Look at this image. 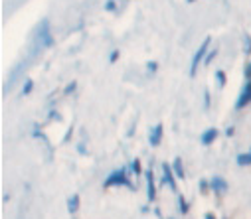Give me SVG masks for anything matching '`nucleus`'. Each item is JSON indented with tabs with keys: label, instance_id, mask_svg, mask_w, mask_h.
Here are the masks:
<instances>
[{
	"label": "nucleus",
	"instance_id": "25",
	"mask_svg": "<svg viewBox=\"0 0 251 219\" xmlns=\"http://www.w3.org/2000/svg\"><path fill=\"white\" fill-rule=\"evenodd\" d=\"M243 73H245V79H251V61L245 65V71Z\"/></svg>",
	"mask_w": 251,
	"mask_h": 219
},
{
	"label": "nucleus",
	"instance_id": "5",
	"mask_svg": "<svg viewBox=\"0 0 251 219\" xmlns=\"http://www.w3.org/2000/svg\"><path fill=\"white\" fill-rule=\"evenodd\" d=\"M162 184L168 188V190H172V192H178V186H176V174H174V170H172V164H162Z\"/></svg>",
	"mask_w": 251,
	"mask_h": 219
},
{
	"label": "nucleus",
	"instance_id": "10",
	"mask_svg": "<svg viewBox=\"0 0 251 219\" xmlns=\"http://www.w3.org/2000/svg\"><path fill=\"white\" fill-rule=\"evenodd\" d=\"M79 207H81V199H79V195H77V194H72V195L68 197V211H70V213H77Z\"/></svg>",
	"mask_w": 251,
	"mask_h": 219
},
{
	"label": "nucleus",
	"instance_id": "18",
	"mask_svg": "<svg viewBox=\"0 0 251 219\" xmlns=\"http://www.w3.org/2000/svg\"><path fill=\"white\" fill-rule=\"evenodd\" d=\"M216 55H218V49H216V48H214V49H210V51H208V55H206V59H204V65H210V63L214 61V57H216Z\"/></svg>",
	"mask_w": 251,
	"mask_h": 219
},
{
	"label": "nucleus",
	"instance_id": "20",
	"mask_svg": "<svg viewBox=\"0 0 251 219\" xmlns=\"http://www.w3.org/2000/svg\"><path fill=\"white\" fill-rule=\"evenodd\" d=\"M105 10H107V12H115V10H117V0H107Z\"/></svg>",
	"mask_w": 251,
	"mask_h": 219
},
{
	"label": "nucleus",
	"instance_id": "13",
	"mask_svg": "<svg viewBox=\"0 0 251 219\" xmlns=\"http://www.w3.org/2000/svg\"><path fill=\"white\" fill-rule=\"evenodd\" d=\"M235 162H237V166H251V152L247 150V152H241V154H237Z\"/></svg>",
	"mask_w": 251,
	"mask_h": 219
},
{
	"label": "nucleus",
	"instance_id": "6",
	"mask_svg": "<svg viewBox=\"0 0 251 219\" xmlns=\"http://www.w3.org/2000/svg\"><path fill=\"white\" fill-rule=\"evenodd\" d=\"M210 188H212V192L216 194V195H226L227 194V190H229V186H227V182H226V178L224 176H212L210 178Z\"/></svg>",
	"mask_w": 251,
	"mask_h": 219
},
{
	"label": "nucleus",
	"instance_id": "29",
	"mask_svg": "<svg viewBox=\"0 0 251 219\" xmlns=\"http://www.w3.org/2000/svg\"><path fill=\"white\" fill-rule=\"evenodd\" d=\"M186 2H196V0H186Z\"/></svg>",
	"mask_w": 251,
	"mask_h": 219
},
{
	"label": "nucleus",
	"instance_id": "15",
	"mask_svg": "<svg viewBox=\"0 0 251 219\" xmlns=\"http://www.w3.org/2000/svg\"><path fill=\"white\" fill-rule=\"evenodd\" d=\"M131 172H133L135 176H141V174H143V166H141V160H139V158L131 160Z\"/></svg>",
	"mask_w": 251,
	"mask_h": 219
},
{
	"label": "nucleus",
	"instance_id": "31",
	"mask_svg": "<svg viewBox=\"0 0 251 219\" xmlns=\"http://www.w3.org/2000/svg\"><path fill=\"white\" fill-rule=\"evenodd\" d=\"M170 219H174V217H170Z\"/></svg>",
	"mask_w": 251,
	"mask_h": 219
},
{
	"label": "nucleus",
	"instance_id": "19",
	"mask_svg": "<svg viewBox=\"0 0 251 219\" xmlns=\"http://www.w3.org/2000/svg\"><path fill=\"white\" fill-rule=\"evenodd\" d=\"M200 192L206 195L208 192H212V188H210V182L208 180H200Z\"/></svg>",
	"mask_w": 251,
	"mask_h": 219
},
{
	"label": "nucleus",
	"instance_id": "2",
	"mask_svg": "<svg viewBox=\"0 0 251 219\" xmlns=\"http://www.w3.org/2000/svg\"><path fill=\"white\" fill-rule=\"evenodd\" d=\"M51 44H53V36H51L50 22L42 20L40 26H38V32H36V46L42 49V48H50Z\"/></svg>",
	"mask_w": 251,
	"mask_h": 219
},
{
	"label": "nucleus",
	"instance_id": "24",
	"mask_svg": "<svg viewBox=\"0 0 251 219\" xmlns=\"http://www.w3.org/2000/svg\"><path fill=\"white\" fill-rule=\"evenodd\" d=\"M204 107L210 109V91H208V89L204 91Z\"/></svg>",
	"mask_w": 251,
	"mask_h": 219
},
{
	"label": "nucleus",
	"instance_id": "26",
	"mask_svg": "<svg viewBox=\"0 0 251 219\" xmlns=\"http://www.w3.org/2000/svg\"><path fill=\"white\" fill-rule=\"evenodd\" d=\"M233 132H235L233 126H227V128H226V136H233Z\"/></svg>",
	"mask_w": 251,
	"mask_h": 219
},
{
	"label": "nucleus",
	"instance_id": "8",
	"mask_svg": "<svg viewBox=\"0 0 251 219\" xmlns=\"http://www.w3.org/2000/svg\"><path fill=\"white\" fill-rule=\"evenodd\" d=\"M145 178H147V199L152 203V201L156 199V180H154L152 170H149V172L145 174Z\"/></svg>",
	"mask_w": 251,
	"mask_h": 219
},
{
	"label": "nucleus",
	"instance_id": "14",
	"mask_svg": "<svg viewBox=\"0 0 251 219\" xmlns=\"http://www.w3.org/2000/svg\"><path fill=\"white\" fill-rule=\"evenodd\" d=\"M216 81H218V87H220V89H222V87H226V81H227L226 71H222V69H218V71H216Z\"/></svg>",
	"mask_w": 251,
	"mask_h": 219
},
{
	"label": "nucleus",
	"instance_id": "16",
	"mask_svg": "<svg viewBox=\"0 0 251 219\" xmlns=\"http://www.w3.org/2000/svg\"><path fill=\"white\" fill-rule=\"evenodd\" d=\"M32 89H34V81H32V79H26V81H24V85H22V97L30 95V93H32Z\"/></svg>",
	"mask_w": 251,
	"mask_h": 219
},
{
	"label": "nucleus",
	"instance_id": "11",
	"mask_svg": "<svg viewBox=\"0 0 251 219\" xmlns=\"http://www.w3.org/2000/svg\"><path fill=\"white\" fill-rule=\"evenodd\" d=\"M172 170H174V174H176L178 180H184V178H186V170H184L182 158H174V162H172Z\"/></svg>",
	"mask_w": 251,
	"mask_h": 219
},
{
	"label": "nucleus",
	"instance_id": "28",
	"mask_svg": "<svg viewBox=\"0 0 251 219\" xmlns=\"http://www.w3.org/2000/svg\"><path fill=\"white\" fill-rule=\"evenodd\" d=\"M204 219H218V217H216L214 213H206V215H204Z\"/></svg>",
	"mask_w": 251,
	"mask_h": 219
},
{
	"label": "nucleus",
	"instance_id": "7",
	"mask_svg": "<svg viewBox=\"0 0 251 219\" xmlns=\"http://www.w3.org/2000/svg\"><path fill=\"white\" fill-rule=\"evenodd\" d=\"M162 136H164V126L158 122V124H154V126L149 130V144H151V146H160Z\"/></svg>",
	"mask_w": 251,
	"mask_h": 219
},
{
	"label": "nucleus",
	"instance_id": "1",
	"mask_svg": "<svg viewBox=\"0 0 251 219\" xmlns=\"http://www.w3.org/2000/svg\"><path fill=\"white\" fill-rule=\"evenodd\" d=\"M119 186H127L129 190H135L133 182H131V176H129V170L127 168H119V170H113L105 182H103V188H119Z\"/></svg>",
	"mask_w": 251,
	"mask_h": 219
},
{
	"label": "nucleus",
	"instance_id": "12",
	"mask_svg": "<svg viewBox=\"0 0 251 219\" xmlns=\"http://www.w3.org/2000/svg\"><path fill=\"white\" fill-rule=\"evenodd\" d=\"M176 203H178V213L186 215L188 211H190V203H188V199H186L184 195H180V194H178V197H176Z\"/></svg>",
	"mask_w": 251,
	"mask_h": 219
},
{
	"label": "nucleus",
	"instance_id": "21",
	"mask_svg": "<svg viewBox=\"0 0 251 219\" xmlns=\"http://www.w3.org/2000/svg\"><path fill=\"white\" fill-rule=\"evenodd\" d=\"M147 69H149V73H154V71L158 69V63H156V61H149V63H147Z\"/></svg>",
	"mask_w": 251,
	"mask_h": 219
},
{
	"label": "nucleus",
	"instance_id": "4",
	"mask_svg": "<svg viewBox=\"0 0 251 219\" xmlns=\"http://www.w3.org/2000/svg\"><path fill=\"white\" fill-rule=\"evenodd\" d=\"M247 105H251V79H245V83L237 95V101H235V111H243Z\"/></svg>",
	"mask_w": 251,
	"mask_h": 219
},
{
	"label": "nucleus",
	"instance_id": "3",
	"mask_svg": "<svg viewBox=\"0 0 251 219\" xmlns=\"http://www.w3.org/2000/svg\"><path fill=\"white\" fill-rule=\"evenodd\" d=\"M210 44H212V38H206V40L202 42V46L198 48V51L194 53L192 63H190V77H194V75H196L198 67L204 63V59H206V55H208V51H210Z\"/></svg>",
	"mask_w": 251,
	"mask_h": 219
},
{
	"label": "nucleus",
	"instance_id": "22",
	"mask_svg": "<svg viewBox=\"0 0 251 219\" xmlns=\"http://www.w3.org/2000/svg\"><path fill=\"white\" fill-rule=\"evenodd\" d=\"M75 87H77V83H75V81H72V83L64 89V93H66V95H70V93H74V91H75Z\"/></svg>",
	"mask_w": 251,
	"mask_h": 219
},
{
	"label": "nucleus",
	"instance_id": "30",
	"mask_svg": "<svg viewBox=\"0 0 251 219\" xmlns=\"http://www.w3.org/2000/svg\"><path fill=\"white\" fill-rule=\"evenodd\" d=\"M249 152H251V148H249Z\"/></svg>",
	"mask_w": 251,
	"mask_h": 219
},
{
	"label": "nucleus",
	"instance_id": "23",
	"mask_svg": "<svg viewBox=\"0 0 251 219\" xmlns=\"http://www.w3.org/2000/svg\"><path fill=\"white\" fill-rule=\"evenodd\" d=\"M117 59H119V49H113L111 55H109V63H115Z\"/></svg>",
	"mask_w": 251,
	"mask_h": 219
},
{
	"label": "nucleus",
	"instance_id": "17",
	"mask_svg": "<svg viewBox=\"0 0 251 219\" xmlns=\"http://www.w3.org/2000/svg\"><path fill=\"white\" fill-rule=\"evenodd\" d=\"M243 51L245 53H251V36L249 34L243 36Z\"/></svg>",
	"mask_w": 251,
	"mask_h": 219
},
{
	"label": "nucleus",
	"instance_id": "9",
	"mask_svg": "<svg viewBox=\"0 0 251 219\" xmlns=\"http://www.w3.org/2000/svg\"><path fill=\"white\" fill-rule=\"evenodd\" d=\"M218 128L216 126H210V128H206L204 132H202V136H200V142L204 144V146H210V144H214V140L218 138Z\"/></svg>",
	"mask_w": 251,
	"mask_h": 219
},
{
	"label": "nucleus",
	"instance_id": "27",
	"mask_svg": "<svg viewBox=\"0 0 251 219\" xmlns=\"http://www.w3.org/2000/svg\"><path fill=\"white\" fill-rule=\"evenodd\" d=\"M77 152H79V154H87V150H85V146H83V144L77 146Z\"/></svg>",
	"mask_w": 251,
	"mask_h": 219
}]
</instances>
